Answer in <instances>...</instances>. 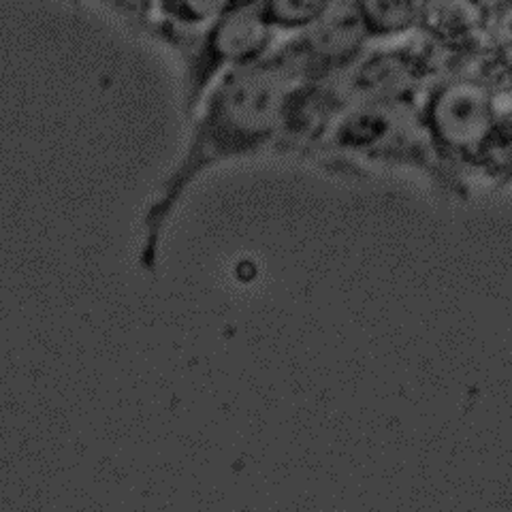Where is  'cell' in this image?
<instances>
[{
	"instance_id": "6da1fadb",
	"label": "cell",
	"mask_w": 512,
	"mask_h": 512,
	"mask_svg": "<svg viewBox=\"0 0 512 512\" xmlns=\"http://www.w3.org/2000/svg\"><path fill=\"white\" fill-rule=\"evenodd\" d=\"M306 82L282 41L267 56L218 77L184 116L186 128L165 173L143 203L135 263L154 274L175 216L214 171L278 154L286 111Z\"/></svg>"
},
{
	"instance_id": "7a4b0ae2",
	"label": "cell",
	"mask_w": 512,
	"mask_h": 512,
	"mask_svg": "<svg viewBox=\"0 0 512 512\" xmlns=\"http://www.w3.org/2000/svg\"><path fill=\"white\" fill-rule=\"evenodd\" d=\"M126 30L163 52L178 73L182 116L218 77L267 56L286 37L278 30L271 0H199V3L96 5Z\"/></svg>"
},
{
	"instance_id": "3957f363",
	"label": "cell",
	"mask_w": 512,
	"mask_h": 512,
	"mask_svg": "<svg viewBox=\"0 0 512 512\" xmlns=\"http://www.w3.org/2000/svg\"><path fill=\"white\" fill-rule=\"evenodd\" d=\"M419 101H380L344 109L312 158L342 167L408 169L457 192L427 135Z\"/></svg>"
},
{
	"instance_id": "277c9868",
	"label": "cell",
	"mask_w": 512,
	"mask_h": 512,
	"mask_svg": "<svg viewBox=\"0 0 512 512\" xmlns=\"http://www.w3.org/2000/svg\"><path fill=\"white\" fill-rule=\"evenodd\" d=\"M421 114L440 165L457 192L468 188V175L498 128L504 109L487 79L472 73H444L421 96Z\"/></svg>"
},
{
	"instance_id": "5b68a950",
	"label": "cell",
	"mask_w": 512,
	"mask_h": 512,
	"mask_svg": "<svg viewBox=\"0 0 512 512\" xmlns=\"http://www.w3.org/2000/svg\"><path fill=\"white\" fill-rule=\"evenodd\" d=\"M440 67V50L427 37L372 43L327 84L342 114L344 109L363 103L421 99L429 84L446 73Z\"/></svg>"
},
{
	"instance_id": "8992f818",
	"label": "cell",
	"mask_w": 512,
	"mask_h": 512,
	"mask_svg": "<svg viewBox=\"0 0 512 512\" xmlns=\"http://www.w3.org/2000/svg\"><path fill=\"white\" fill-rule=\"evenodd\" d=\"M359 11L372 43H395L419 37L427 20L425 3L374 0V3H359Z\"/></svg>"
},
{
	"instance_id": "52a82bcc",
	"label": "cell",
	"mask_w": 512,
	"mask_h": 512,
	"mask_svg": "<svg viewBox=\"0 0 512 512\" xmlns=\"http://www.w3.org/2000/svg\"><path fill=\"white\" fill-rule=\"evenodd\" d=\"M478 175L500 184L512 182V105L504 109L483 160H480Z\"/></svg>"
}]
</instances>
